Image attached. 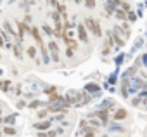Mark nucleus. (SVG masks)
Segmentation results:
<instances>
[{
    "label": "nucleus",
    "instance_id": "f257e3e1",
    "mask_svg": "<svg viewBox=\"0 0 147 137\" xmlns=\"http://www.w3.org/2000/svg\"><path fill=\"white\" fill-rule=\"evenodd\" d=\"M83 24H85V28H87V31L88 33H92V35H95V37H102V30H100V23L97 21V19H94V18H85V21H83Z\"/></svg>",
    "mask_w": 147,
    "mask_h": 137
},
{
    "label": "nucleus",
    "instance_id": "f03ea898",
    "mask_svg": "<svg viewBox=\"0 0 147 137\" xmlns=\"http://www.w3.org/2000/svg\"><path fill=\"white\" fill-rule=\"evenodd\" d=\"M47 49H49V54H50V59L54 61V62H59L61 61V56H59V45H57V42L55 40H49V45H47Z\"/></svg>",
    "mask_w": 147,
    "mask_h": 137
},
{
    "label": "nucleus",
    "instance_id": "7ed1b4c3",
    "mask_svg": "<svg viewBox=\"0 0 147 137\" xmlns=\"http://www.w3.org/2000/svg\"><path fill=\"white\" fill-rule=\"evenodd\" d=\"M76 33H78V40L82 42V43H85V45H88L90 43V35H88V31H87V28H85V24L83 23H78L76 24Z\"/></svg>",
    "mask_w": 147,
    "mask_h": 137
},
{
    "label": "nucleus",
    "instance_id": "20e7f679",
    "mask_svg": "<svg viewBox=\"0 0 147 137\" xmlns=\"http://www.w3.org/2000/svg\"><path fill=\"white\" fill-rule=\"evenodd\" d=\"M33 127H35V130H38V132H49L50 127H52V120L49 118V120L36 121V123H33Z\"/></svg>",
    "mask_w": 147,
    "mask_h": 137
},
{
    "label": "nucleus",
    "instance_id": "39448f33",
    "mask_svg": "<svg viewBox=\"0 0 147 137\" xmlns=\"http://www.w3.org/2000/svg\"><path fill=\"white\" fill-rule=\"evenodd\" d=\"M31 37L35 38V42H36L38 47L43 45V38H42V33H40V28L38 26H31Z\"/></svg>",
    "mask_w": 147,
    "mask_h": 137
},
{
    "label": "nucleus",
    "instance_id": "423d86ee",
    "mask_svg": "<svg viewBox=\"0 0 147 137\" xmlns=\"http://www.w3.org/2000/svg\"><path fill=\"white\" fill-rule=\"evenodd\" d=\"M92 115H94V116H97V118L100 120V123H102V125H107V123H109V113H107V111L99 109V111H95V113H92ZM92 115H90V116H92Z\"/></svg>",
    "mask_w": 147,
    "mask_h": 137
},
{
    "label": "nucleus",
    "instance_id": "0eeeda50",
    "mask_svg": "<svg viewBox=\"0 0 147 137\" xmlns=\"http://www.w3.org/2000/svg\"><path fill=\"white\" fill-rule=\"evenodd\" d=\"M113 118H114L116 121H121V120H126V118H128V111H126L125 108H118V109L114 111V115H113Z\"/></svg>",
    "mask_w": 147,
    "mask_h": 137
},
{
    "label": "nucleus",
    "instance_id": "6e6552de",
    "mask_svg": "<svg viewBox=\"0 0 147 137\" xmlns=\"http://www.w3.org/2000/svg\"><path fill=\"white\" fill-rule=\"evenodd\" d=\"M38 50H40V54H42V57H43V62H45V64H49L52 59H50V54H49L47 45H45V43H43V45H40V47H38Z\"/></svg>",
    "mask_w": 147,
    "mask_h": 137
},
{
    "label": "nucleus",
    "instance_id": "1a4fd4ad",
    "mask_svg": "<svg viewBox=\"0 0 147 137\" xmlns=\"http://www.w3.org/2000/svg\"><path fill=\"white\" fill-rule=\"evenodd\" d=\"M40 106H49V102H42V101H38V99H33L31 102H28V108H30V109H33V111H35V109H38Z\"/></svg>",
    "mask_w": 147,
    "mask_h": 137
},
{
    "label": "nucleus",
    "instance_id": "9d476101",
    "mask_svg": "<svg viewBox=\"0 0 147 137\" xmlns=\"http://www.w3.org/2000/svg\"><path fill=\"white\" fill-rule=\"evenodd\" d=\"M43 33H45V37H54V28L49 24V23H45V24H42V28H40Z\"/></svg>",
    "mask_w": 147,
    "mask_h": 137
},
{
    "label": "nucleus",
    "instance_id": "9b49d317",
    "mask_svg": "<svg viewBox=\"0 0 147 137\" xmlns=\"http://www.w3.org/2000/svg\"><path fill=\"white\" fill-rule=\"evenodd\" d=\"M26 52H28V56H30V59H33V61H36V56H38V49H36L35 45H31V47H28V49H26Z\"/></svg>",
    "mask_w": 147,
    "mask_h": 137
},
{
    "label": "nucleus",
    "instance_id": "f8f14e48",
    "mask_svg": "<svg viewBox=\"0 0 147 137\" xmlns=\"http://www.w3.org/2000/svg\"><path fill=\"white\" fill-rule=\"evenodd\" d=\"M11 87H12V82H11V80H7V78H5V80H0V90L7 92Z\"/></svg>",
    "mask_w": 147,
    "mask_h": 137
},
{
    "label": "nucleus",
    "instance_id": "ddd939ff",
    "mask_svg": "<svg viewBox=\"0 0 147 137\" xmlns=\"http://www.w3.org/2000/svg\"><path fill=\"white\" fill-rule=\"evenodd\" d=\"M57 90H59V89H57L55 85H50V87H43V94H45V96H49V97H50L52 94H57Z\"/></svg>",
    "mask_w": 147,
    "mask_h": 137
},
{
    "label": "nucleus",
    "instance_id": "4468645a",
    "mask_svg": "<svg viewBox=\"0 0 147 137\" xmlns=\"http://www.w3.org/2000/svg\"><path fill=\"white\" fill-rule=\"evenodd\" d=\"M4 123H5V127H12V125L16 123V115H9V116H5V118H4Z\"/></svg>",
    "mask_w": 147,
    "mask_h": 137
},
{
    "label": "nucleus",
    "instance_id": "2eb2a0df",
    "mask_svg": "<svg viewBox=\"0 0 147 137\" xmlns=\"http://www.w3.org/2000/svg\"><path fill=\"white\" fill-rule=\"evenodd\" d=\"M80 134H83V137H95V128H90V127H87V128H83Z\"/></svg>",
    "mask_w": 147,
    "mask_h": 137
},
{
    "label": "nucleus",
    "instance_id": "dca6fc26",
    "mask_svg": "<svg viewBox=\"0 0 147 137\" xmlns=\"http://www.w3.org/2000/svg\"><path fill=\"white\" fill-rule=\"evenodd\" d=\"M111 108H113V101H111V99H106V101L100 102V109H102V111H107V109H111Z\"/></svg>",
    "mask_w": 147,
    "mask_h": 137
},
{
    "label": "nucleus",
    "instance_id": "f3484780",
    "mask_svg": "<svg viewBox=\"0 0 147 137\" xmlns=\"http://www.w3.org/2000/svg\"><path fill=\"white\" fill-rule=\"evenodd\" d=\"M16 134H18V130H16L14 127H4V135H5V137L16 135Z\"/></svg>",
    "mask_w": 147,
    "mask_h": 137
},
{
    "label": "nucleus",
    "instance_id": "a211bd4d",
    "mask_svg": "<svg viewBox=\"0 0 147 137\" xmlns=\"http://www.w3.org/2000/svg\"><path fill=\"white\" fill-rule=\"evenodd\" d=\"M114 14H116V18H119V19H121L123 23H128V21H126V14H128V12H125L123 9H118V11H116Z\"/></svg>",
    "mask_w": 147,
    "mask_h": 137
},
{
    "label": "nucleus",
    "instance_id": "6ab92c4d",
    "mask_svg": "<svg viewBox=\"0 0 147 137\" xmlns=\"http://www.w3.org/2000/svg\"><path fill=\"white\" fill-rule=\"evenodd\" d=\"M12 50H14V56H16L18 59H23V49H21V45H19V43H16Z\"/></svg>",
    "mask_w": 147,
    "mask_h": 137
},
{
    "label": "nucleus",
    "instance_id": "aec40b11",
    "mask_svg": "<svg viewBox=\"0 0 147 137\" xmlns=\"http://www.w3.org/2000/svg\"><path fill=\"white\" fill-rule=\"evenodd\" d=\"M55 7H57V12H59V14H62V16L66 18V12H67V7H66V4H57Z\"/></svg>",
    "mask_w": 147,
    "mask_h": 137
},
{
    "label": "nucleus",
    "instance_id": "412c9836",
    "mask_svg": "<svg viewBox=\"0 0 147 137\" xmlns=\"http://www.w3.org/2000/svg\"><path fill=\"white\" fill-rule=\"evenodd\" d=\"M85 90H88V92H90V90H92V92H94V94H97V92H99V90H100V87H99V85H95V83H88V85H87V87H85Z\"/></svg>",
    "mask_w": 147,
    "mask_h": 137
},
{
    "label": "nucleus",
    "instance_id": "4be33fe9",
    "mask_svg": "<svg viewBox=\"0 0 147 137\" xmlns=\"http://www.w3.org/2000/svg\"><path fill=\"white\" fill-rule=\"evenodd\" d=\"M126 21H128V23H130V21H131V23H135V21H137V14H135L133 11H130V12L126 14Z\"/></svg>",
    "mask_w": 147,
    "mask_h": 137
},
{
    "label": "nucleus",
    "instance_id": "5701e85b",
    "mask_svg": "<svg viewBox=\"0 0 147 137\" xmlns=\"http://www.w3.org/2000/svg\"><path fill=\"white\" fill-rule=\"evenodd\" d=\"M75 50H76V49L66 47V57H67V59H73V57H75Z\"/></svg>",
    "mask_w": 147,
    "mask_h": 137
},
{
    "label": "nucleus",
    "instance_id": "b1692460",
    "mask_svg": "<svg viewBox=\"0 0 147 137\" xmlns=\"http://www.w3.org/2000/svg\"><path fill=\"white\" fill-rule=\"evenodd\" d=\"M109 128H111V130H116V132H125V128H123L121 125H118V123H111Z\"/></svg>",
    "mask_w": 147,
    "mask_h": 137
},
{
    "label": "nucleus",
    "instance_id": "393cba45",
    "mask_svg": "<svg viewBox=\"0 0 147 137\" xmlns=\"http://www.w3.org/2000/svg\"><path fill=\"white\" fill-rule=\"evenodd\" d=\"M16 108H18V109H23V108H28V104H26V101L19 99V101L16 102Z\"/></svg>",
    "mask_w": 147,
    "mask_h": 137
},
{
    "label": "nucleus",
    "instance_id": "a878e982",
    "mask_svg": "<svg viewBox=\"0 0 147 137\" xmlns=\"http://www.w3.org/2000/svg\"><path fill=\"white\" fill-rule=\"evenodd\" d=\"M118 4H119V7H123L125 12H130V11H131V9H130V4H126V2H118Z\"/></svg>",
    "mask_w": 147,
    "mask_h": 137
},
{
    "label": "nucleus",
    "instance_id": "bb28decb",
    "mask_svg": "<svg viewBox=\"0 0 147 137\" xmlns=\"http://www.w3.org/2000/svg\"><path fill=\"white\" fill-rule=\"evenodd\" d=\"M88 123H90V125H92V127H94V128H99V127H100V125H102V123H100V121H95V120H88Z\"/></svg>",
    "mask_w": 147,
    "mask_h": 137
},
{
    "label": "nucleus",
    "instance_id": "cd10ccee",
    "mask_svg": "<svg viewBox=\"0 0 147 137\" xmlns=\"http://www.w3.org/2000/svg\"><path fill=\"white\" fill-rule=\"evenodd\" d=\"M49 115V109H42V111H38V118H45Z\"/></svg>",
    "mask_w": 147,
    "mask_h": 137
},
{
    "label": "nucleus",
    "instance_id": "c85d7f7f",
    "mask_svg": "<svg viewBox=\"0 0 147 137\" xmlns=\"http://www.w3.org/2000/svg\"><path fill=\"white\" fill-rule=\"evenodd\" d=\"M85 7L87 9H94L95 7V2H85Z\"/></svg>",
    "mask_w": 147,
    "mask_h": 137
},
{
    "label": "nucleus",
    "instance_id": "c756f323",
    "mask_svg": "<svg viewBox=\"0 0 147 137\" xmlns=\"http://www.w3.org/2000/svg\"><path fill=\"white\" fill-rule=\"evenodd\" d=\"M131 104H133V106H138V104H140V97H135V99H131Z\"/></svg>",
    "mask_w": 147,
    "mask_h": 137
},
{
    "label": "nucleus",
    "instance_id": "7c9ffc66",
    "mask_svg": "<svg viewBox=\"0 0 147 137\" xmlns=\"http://www.w3.org/2000/svg\"><path fill=\"white\" fill-rule=\"evenodd\" d=\"M140 61H142V62H144V64L147 66V54H142V57H140Z\"/></svg>",
    "mask_w": 147,
    "mask_h": 137
},
{
    "label": "nucleus",
    "instance_id": "2f4dec72",
    "mask_svg": "<svg viewBox=\"0 0 147 137\" xmlns=\"http://www.w3.org/2000/svg\"><path fill=\"white\" fill-rule=\"evenodd\" d=\"M36 137H49V134H47V132H38Z\"/></svg>",
    "mask_w": 147,
    "mask_h": 137
},
{
    "label": "nucleus",
    "instance_id": "473e14b6",
    "mask_svg": "<svg viewBox=\"0 0 147 137\" xmlns=\"http://www.w3.org/2000/svg\"><path fill=\"white\" fill-rule=\"evenodd\" d=\"M24 23L30 26V23H31V16H26V18H24Z\"/></svg>",
    "mask_w": 147,
    "mask_h": 137
},
{
    "label": "nucleus",
    "instance_id": "72a5a7b5",
    "mask_svg": "<svg viewBox=\"0 0 147 137\" xmlns=\"http://www.w3.org/2000/svg\"><path fill=\"white\" fill-rule=\"evenodd\" d=\"M23 96H24V97H26V99H31V97H33V96H35V94H31V92H26V94H23Z\"/></svg>",
    "mask_w": 147,
    "mask_h": 137
},
{
    "label": "nucleus",
    "instance_id": "f704fd0d",
    "mask_svg": "<svg viewBox=\"0 0 147 137\" xmlns=\"http://www.w3.org/2000/svg\"><path fill=\"white\" fill-rule=\"evenodd\" d=\"M0 47H5V40L2 37H0Z\"/></svg>",
    "mask_w": 147,
    "mask_h": 137
},
{
    "label": "nucleus",
    "instance_id": "c9c22d12",
    "mask_svg": "<svg viewBox=\"0 0 147 137\" xmlns=\"http://www.w3.org/2000/svg\"><path fill=\"white\" fill-rule=\"evenodd\" d=\"M121 61H123V56H119V57H116V64H119Z\"/></svg>",
    "mask_w": 147,
    "mask_h": 137
},
{
    "label": "nucleus",
    "instance_id": "e433bc0d",
    "mask_svg": "<svg viewBox=\"0 0 147 137\" xmlns=\"http://www.w3.org/2000/svg\"><path fill=\"white\" fill-rule=\"evenodd\" d=\"M0 123H4V118H0Z\"/></svg>",
    "mask_w": 147,
    "mask_h": 137
}]
</instances>
